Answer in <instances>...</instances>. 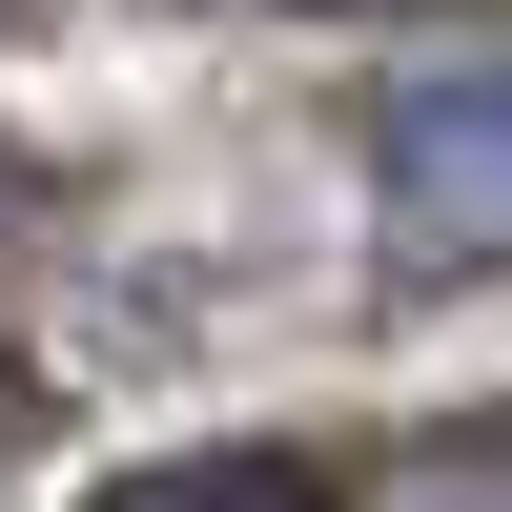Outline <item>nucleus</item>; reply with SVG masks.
I'll list each match as a JSON object with an SVG mask.
<instances>
[{"mask_svg": "<svg viewBox=\"0 0 512 512\" xmlns=\"http://www.w3.org/2000/svg\"><path fill=\"white\" fill-rule=\"evenodd\" d=\"M369 205H390L410 267H512V62L390 82V123H369Z\"/></svg>", "mask_w": 512, "mask_h": 512, "instance_id": "f257e3e1", "label": "nucleus"}, {"mask_svg": "<svg viewBox=\"0 0 512 512\" xmlns=\"http://www.w3.org/2000/svg\"><path fill=\"white\" fill-rule=\"evenodd\" d=\"M103 512H308V472H267V451H205V472H144Z\"/></svg>", "mask_w": 512, "mask_h": 512, "instance_id": "f03ea898", "label": "nucleus"}]
</instances>
